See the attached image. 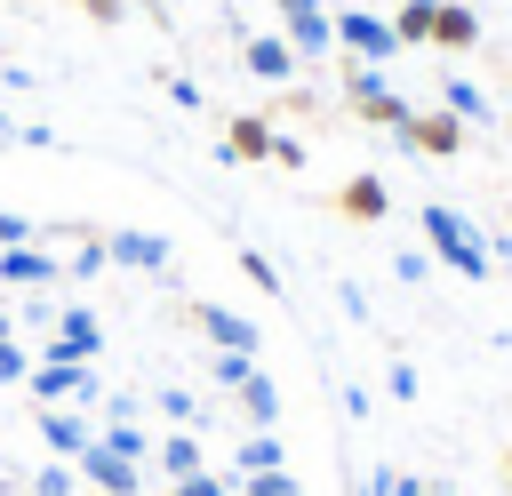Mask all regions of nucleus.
Masks as SVG:
<instances>
[{
    "instance_id": "1",
    "label": "nucleus",
    "mask_w": 512,
    "mask_h": 496,
    "mask_svg": "<svg viewBox=\"0 0 512 496\" xmlns=\"http://www.w3.org/2000/svg\"><path fill=\"white\" fill-rule=\"evenodd\" d=\"M416 224H424V240H432V256L448 264V272H464V280H488V248H480V232L448 208V200H424L416 208Z\"/></svg>"
},
{
    "instance_id": "2",
    "label": "nucleus",
    "mask_w": 512,
    "mask_h": 496,
    "mask_svg": "<svg viewBox=\"0 0 512 496\" xmlns=\"http://www.w3.org/2000/svg\"><path fill=\"white\" fill-rule=\"evenodd\" d=\"M344 104H352V120L392 128V136H400V120L416 112V104H408V96L384 80V64H352V56H344Z\"/></svg>"
},
{
    "instance_id": "3",
    "label": "nucleus",
    "mask_w": 512,
    "mask_h": 496,
    "mask_svg": "<svg viewBox=\"0 0 512 496\" xmlns=\"http://www.w3.org/2000/svg\"><path fill=\"white\" fill-rule=\"evenodd\" d=\"M24 400H32V408H96V400H104V384H96V368H88V360H32Z\"/></svg>"
},
{
    "instance_id": "4",
    "label": "nucleus",
    "mask_w": 512,
    "mask_h": 496,
    "mask_svg": "<svg viewBox=\"0 0 512 496\" xmlns=\"http://www.w3.org/2000/svg\"><path fill=\"white\" fill-rule=\"evenodd\" d=\"M336 48H344L352 64H392V56H400V32H392V16L344 8V16H336Z\"/></svg>"
},
{
    "instance_id": "5",
    "label": "nucleus",
    "mask_w": 512,
    "mask_h": 496,
    "mask_svg": "<svg viewBox=\"0 0 512 496\" xmlns=\"http://www.w3.org/2000/svg\"><path fill=\"white\" fill-rule=\"evenodd\" d=\"M464 136H472V128H464L456 112H440V104H416V112L400 120V144H408V152H424V160H456V152H464Z\"/></svg>"
},
{
    "instance_id": "6",
    "label": "nucleus",
    "mask_w": 512,
    "mask_h": 496,
    "mask_svg": "<svg viewBox=\"0 0 512 496\" xmlns=\"http://www.w3.org/2000/svg\"><path fill=\"white\" fill-rule=\"evenodd\" d=\"M176 312H184V320H192V328H200V336H208L216 352H264L256 320H240V312H224V304H208V296H184Z\"/></svg>"
},
{
    "instance_id": "7",
    "label": "nucleus",
    "mask_w": 512,
    "mask_h": 496,
    "mask_svg": "<svg viewBox=\"0 0 512 496\" xmlns=\"http://www.w3.org/2000/svg\"><path fill=\"white\" fill-rule=\"evenodd\" d=\"M96 352H104L96 312H88V304H64L56 328H48V344H40V360H96Z\"/></svg>"
},
{
    "instance_id": "8",
    "label": "nucleus",
    "mask_w": 512,
    "mask_h": 496,
    "mask_svg": "<svg viewBox=\"0 0 512 496\" xmlns=\"http://www.w3.org/2000/svg\"><path fill=\"white\" fill-rule=\"evenodd\" d=\"M32 432H40V448L48 456H88V440H96V416L88 408H32Z\"/></svg>"
},
{
    "instance_id": "9",
    "label": "nucleus",
    "mask_w": 512,
    "mask_h": 496,
    "mask_svg": "<svg viewBox=\"0 0 512 496\" xmlns=\"http://www.w3.org/2000/svg\"><path fill=\"white\" fill-rule=\"evenodd\" d=\"M72 472H80L88 488H104V496H136V488H144V464L120 456V448H104V440H88V456H72Z\"/></svg>"
},
{
    "instance_id": "10",
    "label": "nucleus",
    "mask_w": 512,
    "mask_h": 496,
    "mask_svg": "<svg viewBox=\"0 0 512 496\" xmlns=\"http://www.w3.org/2000/svg\"><path fill=\"white\" fill-rule=\"evenodd\" d=\"M280 40H288L296 56H328V48H336V16H328L320 0H280Z\"/></svg>"
},
{
    "instance_id": "11",
    "label": "nucleus",
    "mask_w": 512,
    "mask_h": 496,
    "mask_svg": "<svg viewBox=\"0 0 512 496\" xmlns=\"http://www.w3.org/2000/svg\"><path fill=\"white\" fill-rule=\"evenodd\" d=\"M240 64H248V72H256V80H272V88H288V80H296V64H304V56H296V48H288V40H280V32H248V40H240Z\"/></svg>"
},
{
    "instance_id": "12",
    "label": "nucleus",
    "mask_w": 512,
    "mask_h": 496,
    "mask_svg": "<svg viewBox=\"0 0 512 496\" xmlns=\"http://www.w3.org/2000/svg\"><path fill=\"white\" fill-rule=\"evenodd\" d=\"M104 248H112V264H120V272H168V264H176V248H168L160 232H128V224H120V232H104Z\"/></svg>"
},
{
    "instance_id": "13",
    "label": "nucleus",
    "mask_w": 512,
    "mask_h": 496,
    "mask_svg": "<svg viewBox=\"0 0 512 496\" xmlns=\"http://www.w3.org/2000/svg\"><path fill=\"white\" fill-rule=\"evenodd\" d=\"M48 280H64V264H56L40 240H24V248H0V288H48Z\"/></svg>"
},
{
    "instance_id": "14",
    "label": "nucleus",
    "mask_w": 512,
    "mask_h": 496,
    "mask_svg": "<svg viewBox=\"0 0 512 496\" xmlns=\"http://www.w3.org/2000/svg\"><path fill=\"white\" fill-rule=\"evenodd\" d=\"M272 112H232L224 120V160H272Z\"/></svg>"
},
{
    "instance_id": "15",
    "label": "nucleus",
    "mask_w": 512,
    "mask_h": 496,
    "mask_svg": "<svg viewBox=\"0 0 512 496\" xmlns=\"http://www.w3.org/2000/svg\"><path fill=\"white\" fill-rule=\"evenodd\" d=\"M384 208H392V192H384V176H344L336 184V216H352V224H384Z\"/></svg>"
},
{
    "instance_id": "16",
    "label": "nucleus",
    "mask_w": 512,
    "mask_h": 496,
    "mask_svg": "<svg viewBox=\"0 0 512 496\" xmlns=\"http://www.w3.org/2000/svg\"><path fill=\"white\" fill-rule=\"evenodd\" d=\"M432 48L472 56V48H480V16H472L464 0H440V8H432Z\"/></svg>"
},
{
    "instance_id": "17",
    "label": "nucleus",
    "mask_w": 512,
    "mask_h": 496,
    "mask_svg": "<svg viewBox=\"0 0 512 496\" xmlns=\"http://www.w3.org/2000/svg\"><path fill=\"white\" fill-rule=\"evenodd\" d=\"M232 400H240V416H248V432H272V424H280V384H272L264 368H256V376H248V384H240Z\"/></svg>"
},
{
    "instance_id": "18",
    "label": "nucleus",
    "mask_w": 512,
    "mask_h": 496,
    "mask_svg": "<svg viewBox=\"0 0 512 496\" xmlns=\"http://www.w3.org/2000/svg\"><path fill=\"white\" fill-rule=\"evenodd\" d=\"M152 456H160V472H168V480H192V472H208V456H200V432H168Z\"/></svg>"
},
{
    "instance_id": "19",
    "label": "nucleus",
    "mask_w": 512,
    "mask_h": 496,
    "mask_svg": "<svg viewBox=\"0 0 512 496\" xmlns=\"http://www.w3.org/2000/svg\"><path fill=\"white\" fill-rule=\"evenodd\" d=\"M440 112H456L464 128H472V120L488 128V88H480V80H440Z\"/></svg>"
},
{
    "instance_id": "20",
    "label": "nucleus",
    "mask_w": 512,
    "mask_h": 496,
    "mask_svg": "<svg viewBox=\"0 0 512 496\" xmlns=\"http://www.w3.org/2000/svg\"><path fill=\"white\" fill-rule=\"evenodd\" d=\"M288 464V448H280V432H248L240 448H232V472H280Z\"/></svg>"
},
{
    "instance_id": "21",
    "label": "nucleus",
    "mask_w": 512,
    "mask_h": 496,
    "mask_svg": "<svg viewBox=\"0 0 512 496\" xmlns=\"http://www.w3.org/2000/svg\"><path fill=\"white\" fill-rule=\"evenodd\" d=\"M432 8H440V0H400V8H392L400 48H432Z\"/></svg>"
},
{
    "instance_id": "22",
    "label": "nucleus",
    "mask_w": 512,
    "mask_h": 496,
    "mask_svg": "<svg viewBox=\"0 0 512 496\" xmlns=\"http://www.w3.org/2000/svg\"><path fill=\"white\" fill-rule=\"evenodd\" d=\"M72 480H80V472H72L64 456H48L40 472H24V496H72Z\"/></svg>"
},
{
    "instance_id": "23",
    "label": "nucleus",
    "mask_w": 512,
    "mask_h": 496,
    "mask_svg": "<svg viewBox=\"0 0 512 496\" xmlns=\"http://www.w3.org/2000/svg\"><path fill=\"white\" fill-rule=\"evenodd\" d=\"M240 480V496H304V480L280 464V472H232Z\"/></svg>"
},
{
    "instance_id": "24",
    "label": "nucleus",
    "mask_w": 512,
    "mask_h": 496,
    "mask_svg": "<svg viewBox=\"0 0 512 496\" xmlns=\"http://www.w3.org/2000/svg\"><path fill=\"white\" fill-rule=\"evenodd\" d=\"M208 376H216L224 392H240V384L256 376V352H216V360H208Z\"/></svg>"
},
{
    "instance_id": "25",
    "label": "nucleus",
    "mask_w": 512,
    "mask_h": 496,
    "mask_svg": "<svg viewBox=\"0 0 512 496\" xmlns=\"http://www.w3.org/2000/svg\"><path fill=\"white\" fill-rule=\"evenodd\" d=\"M160 416H168L176 432H192V424H200V400H192L184 384H168V392H160Z\"/></svg>"
},
{
    "instance_id": "26",
    "label": "nucleus",
    "mask_w": 512,
    "mask_h": 496,
    "mask_svg": "<svg viewBox=\"0 0 512 496\" xmlns=\"http://www.w3.org/2000/svg\"><path fill=\"white\" fill-rule=\"evenodd\" d=\"M32 360H40V352H24L16 336H0V384H24V376H32Z\"/></svg>"
},
{
    "instance_id": "27",
    "label": "nucleus",
    "mask_w": 512,
    "mask_h": 496,
    "mask_svg": "<svg viewBox=\"0 0 512 496\" xmlns=\"http://www.w3.org/2000/svg\"><path fill=\"white\" fill-rule=\"evenodd\" d=\"M240 272L264 288V296H280V272H272V256H256V248H240Z\"/></svg>"
},
{
    "instance_id": "28",
    "label": "nucleus",
    "mask_w": 512,
    "mask_h": 496,
    "mask_svg": "<svg viewBox=\"0 0 512 496\" xmlns=\"http://www.w3.org/2000/svg\"><path fill=\"white\" fill-rule=\"evenodd\" d=\"M32 232H40V224H32V216H16V208H0V248H24V240H32Z\"/></svg>"
},
{
    "instance_id": "29",
    "label": "nucleus",
    "mask_w": 512,
    "mask_h": 496,
    "mask_svg": "<svg viewBox=\"0 0 512 496\" xmlns=\"http://www.w3.org/2000/svg\"><path fill=\"white\" fill-rule=\"evenodd\" d=\"M128 8H136V0H80L88 24H128Z\"/></svg>"
},
{
    "instance_id": "30",
    "label": "nucleus",
    "mask_w": 512,
    "mask_h": 496,
    "mask_svg": "<svg viewBox=\"0 0 512 496\" xmlns=\"http://www.w3.org/2000/svg\"><path fill=\"white\" fill-rule=\"evenodd\" d=\"M384 392H392V400H416V368L392 360V368H384Z\"/></svg>"
},
{
    "instance_id": "31",
    "label": "nucleus",
    "mask_w": 512,
    "mask_h": 496,
    "mask_svg": "<svg viewBox=\"0 0 512 496\" xmlns=\"http://www.w3.org/2000/svg\"><path fill=\"white\" fill-rule=\"evenodd\" d=\"M392 272H400V280H424V272H432V256H424V248H400V256H392Z\"/></svg>"
},
{
    "instance_id": "32",
    "label": "nucleus",
    "mask_w": 512,
    "mask_h": 496,
    "mask_svg": "<svg viewBox=\"0 0 512 496\" xmlns=\"http://www.w3.org/2000/svg\"><path fill=\"white\" fill-rule=\"evenodd\" d=\"M280 112H296V120H312V112H320V96H312V88H288V96H280Z\"/></svg>"
},
{
    "instance_id": "33",
    "label": "nucleus",
    "mask_w": 512,
    "mask_h": 496,
    "mask_svg": "<svg viewBox=\"0 0 512 496\" xmlns=\"http://www.w3.org/2000/svg\"><path fill=\"white\" fill-rule=\"evenodd\" d=\"M272 168H304V144L296 136H272Z\"/></svg>"
},
{
    "instance_id": "34",
    "label": "nucleus",
    "mask_w": 512,
    "mask_h": 496,
    "mask_svg": "<svg viewBox=\"0 0 512 496\" xmlns=\"http://www.w3.org/2000/svg\"><path fill=\"white\" fill-rule=\"evenodd\" d=\"M392 496H448V488H432V480H408V472H392Z\"/></svg>"
},
{
    "instance_id": "35",
    "label": "nucleus",
    "mask_w": 512,
    "mask_h": 496,
    "mask_svg": "<svg viewBox=\"0 0 512 496\" xmlns=\"http://www.w3.org/2000/svg\"><path fill=\"white\" fill-rule=\"evenodd\" d=\"M0 336H16V312H8V304H0Z\"/></svg>"
},
{
    "instance_id": "36",
    "label": "nucleus",
    "mask_w": 512,
    "mask_h": 496,
    "mask_svg": "<svg viewBox=\"0 0 512 496\" xmlns=\"http://www.w3.org/2000/svg\"><path fill=\"white\" fill-rule=\"evenodd\" d=\"M8 136H16V120H8V112H0V144H8Z\"/></svg>"
},
{
    "instance_id": "37",
    "label": "nucleus",
    "mask_w": 512,
    "mask_h": 496,
    "mask_svg": "<svg viewBox=\"0 0 512 496\" xmlns=\"http://www.w3.org/2000/svg\"><path fill=\"white\" fill-rule=\"evenodd\" d=\"M136 8H152V16H168V0H136Z\"/></svg>"
},
{
    "instance_id": "38",
    "label": "nucleus",
    "mask_w": 512,
    "mask_h": 496,
    "mask_svg": "<svg viewBox=\"0 0 512 496\" xmlns=\"http://www.w3.org/2000/svg\"><path fill=\"white\" fill-rule=\"evenodd\" d=\"M504 464H512V448H504Z\"/></svg>"
}]
</instances>
